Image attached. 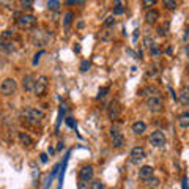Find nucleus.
I'll return each instance as SVG.
<instances>
[{"mask_svg": "<svg viewBox=\"0 0 189 189\" xmlns=\"http://www.w3.org/2000/svg\"><path fill=\"white\" fill-rule=\"evenodd\" d=\"M145 184L150 187V189H155V186H158L159 184V180L158 178H155V177H151V178H148V180H145Z\"/></svg>", "mask_w": 189, "mask_h": 189, "instance_id": "nucleus-20", "label": "nucleus"}, {"mask_svg": "<svg viewBox=\"0 0 189 189\" xmlns=\"http://www.w3.org/2000/svg\"><path fill=\"white\" fill-rule=\"evenodd\" d=\"M63 148H65V143H63V142H58V145H57V150L60 151V150H63Z\"/></svg>", "mask_w": 189, "mask_h": 189, "instance_id": "nucleus-40", "label": "nucleus"}, {"mask_svg": "<svg viewBox=\"0 0 189 189\" xmlns=\"http://www.w3.org/2000/svg\"><path fill=\"white\" fill-rule=\"evenodd\" d=\"M2 50H5V41L0 38V52H2Z\"/></svg>", "mask_w": 189, "mask_h": 189, "instance_id": "nucleus-39", "label": "nucleus"}, {"mask_svg": "<svg viewBox=\"0 0 189 189\" xmlns=\"http://www.w3.org/2000/svg\"><path fill=\"white\" fill-rule=\"evenodd\" d=\"M109 136H111V140H112V147L114 148H123L126 140H125V136L121 134L117 128H111L109 131Z\"/></svg>", "mask_w": 189, "mask_h": 189, "instance_id": "nucleus-4", "label": "nucleus"}, {"mask_svg": "<svg viewBox=\"0 0 189 189\" xmlns=\"http://www.w3.org/2000/svg\"><path fill=\"white\" fill-rule=\"evenodd\" d=\"M90 189H106V186H104V183H101L99 180H93Z\"/></svg>", "mask_w": 189, "mask_h": 189, "instance_id": "nucleus-24", "label": "nucleus"}, {"mask_svg": "<svg viewBox=\"0 0 189 189\" xmlns=\"http://www.w3.org/2000/svg\"><path fill=\"white\" fill-rule=\"evenodd\" d=\"M155 46V41H153V39L150 38V36H145L143 38V47L145 49H151Z\"/></svg>", "mask_w": 189, "mask_h": 189, "instance_id": "nucleus-23", "label": "nucleus"}, {"mask_svg": "<svg viewBox=\"0 0 189 189\" xmlns=\"http://www.w3.org/2000/svg\"><path fill=\"white\" fill-rule=\"evenodd\" d=\"M167 25H169V24H166V27H164V25H161L159 29H158V32H159V35H161V36L167 35Z\"/></svg>", "mask_w": 189, "mask_h": 189, "instance_id": "nucleus-29", "label": "nucleus"}, {"mask_svg": "<svg viewBox=\"0 0 189 189\" xmlns=\"http://www.w3.org/2000/svg\"><path fill=\"white\" fill-rule=\"evenodd\" d=\"M65 121H66V125H68L70 128H76V123H74V118H71V117H70V118H66Z\"/></svg>", "mask_w": 189, "mask_h": 189, "instance_id": "nucleus-34", "label": "nucleus"}, {"mask_svg": "<svg viewBox=\"0 0 189 189\" xmlns=\"http://www.w3.org/2000/svg\"><path fill=\"white\" fill-rule=\"evenodd\" d=\"M147 8H150V6H153L155 3H156V0H143V2H142Z\"/></svg>", "mask_w": 189, "mask_h": 189, "instance_id": "nucleus-35", "label": "nucleus"}, {"mask_svg": "<svg viewBox=\"0 0 189 189\" xmlns=\"http://www.w3.org/2000/svg\"><path fill=\"white\" fill-rule=\"evenodd\" d=\"M158 19H159V13L156 11V10H148L147 11V14H145V22L147 24H156L158 22Z\"/></svg>", "mask_w": 189, "mask_h": 189, "instance_id": "nucleus-13", "label": "nucleus"}, {"mask_svg": "<svg viewBox=\"0 0 189 189\" xmlns=\"http://www.w3.org/2000/svg\"><path fill=\"white\" fill-rule=\"evenodd\" d=\"M73 18H74V14H73V13H71V11H68V13H66V14L63 16V24H65V27H68V25L71 24V21H73Z\"/></svg>", "mask_w": 189, "mask_h": 189, "instance_id": "nucleus-22", "label": "nucleus"}, {"mask_svg": "<svg viewBox=\"0 0 189 189\" xmlns=\"http://www.w3.org/2000/svg\"><path fill=\"white\" fill-rule=\"evenodd\" d=\"M47 8H49L50 11H58L60 2H55V0H49V2H47Z\"/></svg>", "mask_w": 189, "mask_h": 189, "instance_id": "nucleus-21", "label": "nucleus"}, {"mask_svg": "<svg viewBox=\"0 0 189 189\" xmlns=\"http://www.w3.org/2000/svg\"><path fill=\"white\" fill-rule=\"evenodd\" d=\"M112 33H114V32H111V29H104V30L99 33V38L103 39V41H107V39L112 38Z\"/></svg>", "mask_w": 189, "mask_h": 189, "instance_id": "nucleus-19", "label": "nucleus"}, {"mask_svg": "<svg viewBox=\"0 0 189 189\" xmlns=\"http://www.w3.org/2000/svg\"><path fill=\"white\" fill-rule=\"evenodd\" d=\"M90 62L88 60H84L82 63H80V71H82V73H85V71H88V68H90Z\"/></svg>", "mask_w": 189, "mask_h": 189, "instance_id": "nucleus-27", "label": "nucleus"}, {"mask_svg": "<svg viewBox=\"0 0 189 189\" xmlns=\"http://www.w3.org/2000/svg\"><path fill=\"white\" fill-rule=\"evenodd\" d=\"M178 101L183 104V106H187L189 104V85H184L178 95Z\"/></svg>", "mask_w": 189, "mask_h": 189, "instance_id": "nucleus-14", "label": "nucleus"}, {"mask_svg": "<svg viewBox=\"0 0 189 189\" xmlns=\"http://www.w3.org/2000/svg\"><path fill=\"white\" fill-rule=\"evenodd\" d=\"M32 5H33V2H21V6H22V10H30L32 8Z\"/></svg>", "mask_w": 189, "mask_h": 189, "instance_id": "nucleus-30", "label": "nucleus"}, {"mask_svg": "<svg viewBox=\"0 0 189 189\" xmlns=\"http://www.w3.org/2000/svg\"><path fill=\"white\" fill-rule=\"evenodd\" d=\"M106 27H107V29H109V27H112L114 24H115V19H114V16H109V18H106Z\"/></svg>", "mask_w": 189, "mask_h": 189, "instance_id": "nucleus-28", "label": "nucleus"}, {"mask_svg": "<svg viewBox=\"0 0 189 189\" xmlns=\"http://www.w3.org/2000/svg\"><path fill=\"white\" fill-rule=\"evenodd\" d=\"M181 187H183V189H187V177H183V181H181Z\"/></svg>", "mask_w": 189, "mask_h": 189, "instance_id": "nucleus-38", "label": "nucleus"}, {"mask_svg": "<svg viewBox=\"0 0 189 189\" xmlns=\"http://www.w3.org/2000/svg\"><path fill=\"white\" fill-rule=\"evenodd\" d=\"M93 175H95V172H93L91 166H84L79 170V178L82 183H88L90 180H93Z\"/></svg>", "mask_w": 189, "mask_h": 189, "instance_id": "nucleus-10", "label": "nucleus"}, {"mask_svg": "<svg viewBox=\"0 0 189 189\" xmlns=\"http://www.w3.org/2000/svg\"><path fill=\"white\" fill-rule=\"evenodd\" d=\"M24 115H25V118L29 120L30 123H36V125L44 118V112L39 111V109H33V107L25 109V111H24Z\"/></svg>", "mask_w": 189, "mask_h": 189, "instance_id": "nucleus-5", "label": "nucleus"}, {"mask_svg": "<svg viewBox=\"0 0 189 189\" xmlns=\"http://www.w3.org/2000/svg\"><path fill=\"white\" fill-rule=\"evenodd\" d=\"M33 84H35L33 76L25 74V76L22 77V88H24L25 91H33Z\"/></svg>", "mask_w": 189, "mask_h": 189, "instance_id": "nucleus-12", "label": "nucleus"}, {"mask_svg": "<svg viewBox=\"0 0 189 189\" xmlns=\"http://www.w3.org/2000/svg\"><path fill=\"white\" fill-rule=\"evenodd\" d=\"M107 115L112 121H117L121 117V104L117 99H112L109 103V107H107Z\"/></svg>", "mask_w": 189, "mask_h": 189, "instance_id": "nucleus-6", "label": "nucleus"}, {"mask_svg": "<svg viewBox=\"0 0 189 189\" xmlns=\"http://www.w3.org/2000/svg\"><path fill=\"white\" fill-rule=\"evenodd\" d=\"M0 6H2V3H0Z\"/></svg>", "mask_w": 189, "mask_h": 189, "instance_id": "nucleus-43", "label": "nucleus"}, {"mask_svg": "<svg viewBox=\"0 0 189 189\" xmlns=\"http://www.w3.org/2000/svg\"><path fill=\"white\" fill-rule=\"evenodd\" d=\"M150 52H151V55H155V57H158L159 54H161V50H159V47H158L156 44H155V46H153V47L150 49Z\"/></svg>", "mask_w": 189, "mask_h": 189, "instance_id": "nucleus-31", "label": "nucleus"}, {"mask_svg": "<svg viewBox=\"0 0 189 189\" xmlns=\"http://www.w3.org/2000/svg\"><path fill=\"white\" fill-rule=\"evenodd\" d=\"M150 143H151L153 147H156V148L164 147V145H166V136H164V132H163V131H155V132H151Z\"/></svg>", "mask_w": 189, "mask_h": 189, "instance_id": "nucleus-9", "label": "nucleus"}, {"mask_svg": "<svg viewBox=\"0 0 189 189\" xmlns=\"http://www.w3.org/2000/svg\"><path fill=\"white\" fill-rule=\"evenodd\" d=\"M178 125H180L183 129H186V128L189 126V112H183V114L178 117Z\"/></svg>", "mask_w": 189, "mask_h": 189, "instance_id": "nucleus-16", "label": "nucleus"}, {"mask_svg": "<svg viewBox=\"0 0 189 189\" xmlns=\"http://www.w3.org/2000/svg\"><path fill=\"white\" fill-rule=\"evenodd\" d=\"M129 158H131V163H132V164H139V163H142V161L145 159V150H143V147H140V145L134 147L132 150H131Z\"/></svg>", "mask_w": 189, "mask_h": 189, "instance_id": "nucleus-8", "label": "nucleus"}, {"mask_svg": "<svg viewBox=\"0 0 189 189\" xmlns=\"http://www.w3.org/2000/svg\"><path fill=\"white\" fill-rule=\"evenodd\" d=\"M164 6L167 10H177V2H173V0H164Z\"/></svg>", "mask_w": 189, "mask_h": 189, "instance_id": "nucleus-25", "label": "nucleus"}, {"mask_svg": "<svg viewBox=\"0 0 189 189\" xmlns=\"http://www.w3.org/2000/svg\"><path fill=\"white\" fill-rule=\"evenodd\" d=\"M147 107L150 112H161L163 111V99L159 95H148L147 96Z\"/></svg>", "mask_w": 189, "mask_h": 189, "instance_id": "nucleus-1", "label": "nucleus"}, {"mask_svg": "<svg viewBox=\"0 0 189 189\" xmlns=\"http://www.w3.org/2000/svg\"><path fill=\"white\" fill-rule=\"evenodd\" d=\"M47 85H49L47 76H38V79H35V84H33V93L36 96H43L47 90Z\"/></svg>", "mask_w": 189, "mask_h": 189, "instance_id": "nucleus-3", "label": "nucleus"}, {"mask_svg": "<svg viewBox=\"0 0 189 189\" xmlns=\"http://www.w3.org/2000/svg\"><path fill=\"white\" fill-rule=\"evenodd\" d=\"M125 13V8H123V3L121 2H115V6L112 10V14L114 16H120V14H123Z\"/></svg>", "mask_w": 189, "mask_h": 189, "instance_id": "nucleus-18", "label": "nucleus"}, {"mask_svg": "<svg viewBox=\"0 0 189 189\" xmlns=\"http://www.w3.org/2000/svg\"><path fill=\"white\" fill-rule=\"evenodd\" d=\"M14 49H16V46H14V43H13V41H8V43H5V50H6L8 54L14 52Z\"/></svg>", "mask_w": 189, "mask_h": 189, "instance_id": "nucleus-26", "label": "nucleus"}, {"mask_svg": "<svg viewBox=\"0 0 189 189\" xmlns=\"http://www.w3.org/2000/svg\"><path fill=\"white\" fill-rule=\"evenodd\" d=\"M16 90H18V82L11 77L5 79L3 82L0 84V91H2L3 96H11V95L16 93Z\"/></svg>", "mask_w": 189, "mask_h": 189, "instance_id": "nucleus-2", "label": "nucleus"}, {"mask_svg": "<svg viewBox=\"0 0 189 189\" xmlns=\"http://www.w3.org/2000/svg\"><path fill=\"white\" fill-rule=\"evenodd\" d=\"M139 29H136V30H134V39H137V36H139Z\"/></svg>", "mask_w": 189, "mask_h": 189, "instance_id": "nucleus-41", "label": "nucleus"}, {"mask_svg": "<svg viewBox=\"0 0 189 189\" xmlns=\"http://www.w3.org/2000/svg\"><path fill=\"white\" fill-rule=\"evenodd\" d=\"M39 161H41V163H43V164H46V163H47V161H49V158H47V155H46V153H41V155H39Z\"/></svg>", "mask_w": 189, "mask_h": 189, "instance_id": "nucleus-36", "label": "nucleus"}, {"mask_svg": "<svg viewBox=\"0 0 189 189\" xmlns=\"http://www.w3.org/2000/svg\"><path fill=\"white\" fill-rule=\"evenodd\" d=\"M10 36H13V32H11V30H5V32H3V35H2V39L5 41V39H6V38H10Z\"/></svg>", "mask_w": 189, "mask_h": 189, "instance_id": "nucleus-37", "label": "nucleus"}, {"mask_svg": "<svg viewBox=\"0 0 189 189\" xmlns=\"http://www.w3.org/2000/svg\"><path fill=\"white\" fill-rule=\"evenodd\" d=\"M19 140H21V142H22V145H25V147L33 145V139H32L27 132H19Z\"/></svg>", "mask_w": 189, "mask_h": 189, "instance_id": "nucleus-17", "label": "nucleus"}, {"mask_svg": "<svg viewBox=\"0 0 189 189\" xmlns=\"http://www.w3.org/2000/svg\"><path fill=\"white\" fill-rule=\"evenodd\" d=\"M184 41H187V30H184V36H183Z\"/></svg>", "mask_w": 189, "mask_h": 189, "instance_id": "nucleus-42", "label": "nucleus"}, {"mask_svg": "<svg viewBox=\"0 0 189 189\" xmlns=\"http://www.w3.org/2000/svg\"><path fill=\"white\" fill-rule=\"evenodd\" d=\"M131 129H132V132L136 134V136H140V134H143L145 132V129H147V125L143 123V121H136V123H132V126H131Z\"/></svg>", "mask_w": 189, "mask_h": 189, "instance_id": "nucleus-15", "label": "nucleus"}, {"mask_svg": "<svg viewBox=\"0 0 189 189\" xmlns=\"http://www.w3.org/2000/svg\"><path fill=\"white\" fill-rule=\"evenodd\" d=\"M18 25L21 29H33L36 25V18L32 14H22L18 18Z\"/></svg>", "mask_w": 189, "mask_h": 189, "instance_id": "nucleus-7", "label": "nucleus"}, {"mask_svg": "<svg viewBox=\"0 0 189 189\" xmlns=\"http://www.w3.org/2000/svg\"><path fill=\"white\" fill-rule=\"evenodd\" d=\"M153 173H155V169H153L151 166H142V167L139 169V178H140L142 181H145V180H148V178H151Z\"/></svg>", "mask_w": 189, "mask_h": 189, "instance_id": "nucleus-11", "label": "nucleus"}, {"mask_svg": "<svg viewBox=\"0 0 189 189\" xmlns=\"http://www.w3.org/2000/svg\"><path fill=\"white\" fill-rule=\"evenodd\" d=\"M43 54H44V50H39L38 54H35V58H33V65H35V66L38 65V62H39V57H41Z\"/></svg>", "mask_w": 189, "mask_h": 189, "instance_id": "nucleus-32", "label": "nucleus"}, {"mask_svg": "<svg viewBox=\"0 0 189 189\" xmlns=\"http://www.w3.org/2000/svg\"><path fill=\"white\" fill-rule=\"evenodd\" d=\"M107 91H109V88H106V87H103V88H99V91H98V98H104Z\"/></svg>", "mask_w": 189, "mask_h": 189, "instance_id": "nucleus-33", "label": "nucleus"}]
</instances>
